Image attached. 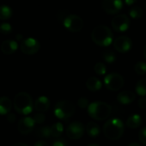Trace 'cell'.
Instances as JSON below:
<instances>
[{
	"instance_id": "b9f144b4",
	"label": "cell",
	"mask_w": 146,
	"mask_h": 146,
	"mask_svg": "<svg viewBox=\"0 0 146 146\" xmlns=\"http://www.w3.org/2000/svg\"><path fill=\"white\" fill-rule=\"evenodd\" d=\"M145 119H146V114H145Z\"/></svg>"
},
{
	"instance_id": "7a4b0ae2",
	"label": "cell",
	"mask_w": 146,
	"mask_h": 146,
	"mask_svg": "<svg viewBox=\"0 0 146 146\" xmlns=\"http://www.w3.org/2000/svg\"><path fill=\"white\" fill-rule=\"evenodd\" d=\"M89 115L96 120H105L112 113V107L104 102H95L88 106Z\"/></svg>"
},
{
	"instance_id": "44dd1931",
	"label": "cell",
	"mask_w": 146,
	"mask_h": 146,
	"mask_svg": "<svg viewBox=\"0 0 146 146\" xmlns=\"http://www.w3.org/2000/svg\"><path fill=\"white\" fill-rule=\"evenodd\" d=\"M50 131H51V136L54 137H58L62 135L64 131V125L60 122L54 123L52 125L50 126Z\"/></svg>"
},
{
	"instance_id": "ba28073f",
	"label": "cell",
	"mask_w": 146,
	"mask_h": 146,
	"mask_svg": "<svg viewBox=\"0 0 146 146\" xmlns=\"http://www.w3.org/2000/svg\"><path fill=\"white\" fill-rule=\"evenodd\" d=\"M85 131L84 124L80 121H73L66 128V135L69 138L76 140L81 138Z\"/></svg>"
},
{
	"instance_id": "4fadbf2b",
	"label": "cell",
	"mask_w": 146,
	"mask_h": 146,
	"mask_svg": "<svg viewBox=\"0 0 146 146\" xmlns=\"http://www.w3.org/2000/svg\"><path fill=\"white\" fill-rule=\"evenodd\" d=\"M35 122L31 117H24L21 119L18 122V131L21 134L27 135L32 132L35 129Z\"/></svg>"
},
{
	"instance_id": "9c48e42d",
	"label": "cell",
	"mask_w": 146,
	"mask_h": 146,
	"mask_svg": "<svg viewBox=\"0 0 146 146\" xmlns=\"http://www.w3.org/2000/svg\"><path fill=\"white\" fill-rule=\"evenodd\" d=\"M130 18L125 14L115 16L112 20V27L116 32H125L130 27Z\"/></svg>"
},
{
	"instance_id": "6da1fadb",
	"label": "cell",
	"mask_w": 146,
	"mask_h": 146,
	"mask_svg": "<svg viewBox=\"0 0 146 146\" xmlns=\"http://www.w3.org/2000/svg\"><path fill=\"white\" fill-rule=\"evenodd\" d=\"M125 131V125L120 119L113 118L108 119L103 125V133L110 140L119 139Z\"/></svg>"
},
{
	"instance_id": "1f68e13d",
	"label": "cell",
	"mask_w": 146,
	"mask_h": 146,
	"mask_svg": "<svg viewBox=\"0 0 146 146\" xmlns=\"http://www.w3.org/2000/svg\"><path fill=\"white\" fill-rule=\"evenodd\" d=\"M89 100L85 97H81L78 99V106L81 108V109H84V108H87L88 106H89Z\"/></svg>"
},
{
	"instance_id": "836d02e7",
	"label": "cell",
	"mask_w": 146,
	"mask_h": 146,
	"mask_svg": "<svg viewBox=\"0 0 146 146\" xmlns=\"http://www.w3.org/2000/svg\"><path fill=\"white\" fill-rule=\"evenodd\" d=\"M138 107L141 109H145L146 108V97L145 96H141L140 99L138 100Z\"/></svg>"
},
{
	"instance_id": "f1b7e54d",
	"label": "cell",
	"mask_w": 146,
	"mask_h": 146,
	"mask_svg": "<svg viewBox=\"0 0 146 146\" xmlns=\"http://www.w3.org/2000/svg\"><path fill=\"white\" fill-rule=\"evenodd\" d=\"M12 31V28L11 26V24H9L8 23H3L1 25H0V33L6 35H10Z\"/></svg>"
},
{
	"instance_id": "30bf717a",
	"label": "cell",
	"mask_w": 146,
	"mask_h": 146,
	"mask_svg": "<svg viewBox=\"0 0 146 146\" xmlns=\"http://www.w3.org/2000/svg\"><path fill=\"white\" fill-rule=\"evenodd\" d=\"M40 42L34 39V38H28L23 40L21 42V51L27 55H33L35 54L40 50Z\"/></svg>"
},
{
	"instance_id": "7402d4cb",
	"label": "cell",
	"mask_w": 146,
	"mask_h": 146,
	"mask_svg": "<svg viewBox=\"0 0 146 146\" xmlns=\"http://www.w3.org/2000/svg\"><path fill=\"white\" fill-rule=\"evenodd\" d=\"M136 93L140 96H146V78L140 79L135 87Z\"/></svg>"
},
{
	"instance_id": "74e56055",
	"label": "cell",
	"mask_w": 146,
	"mask_h": 146,
	"mask_svg": "<svg viewBox=\"0 0 146 146\" xmlns=\"http://www.w3.org/2000/svg\"><path fill=\"white\" fill-rule=\"evenodd\" d=\"M12 146H29V145L26 143H17L13 144Z\"/></svg>"
},
{
	"instance_id": "9a60e30c",
	"label": "cell",
	"mask_w": 146,
	"mask_h": 146,
	"mask_svg": "<svg viewBox=\"0 0 146 146\" xmlns=\"http://www.w3.org/2000/svg\"><path fill=\"white\" fill-rule=\"evenodd\" d=\"M34 108L37 112L44 113L50 108V100L46 96H40L35 100Z\"/></svg>"
},
{
	"instance_id": "8992f818",
	"label": "cell",
	"mask_w": 146,
	"mask_h": 146,
	"mask_svg": "<svg viewBox=\"0 0 146 146\" xmlns=\"http://www.w3.org/2000/svg\"><path fill=\"white\" fill-rule=\"evenodd\" d=\"M104 84L108 90L111 91L119 90L125 84L124 78L118 73H110L104 78Z\"/></svg>"
},
{
	"instance_id": "5b68a950",
	"label": "cell",
	"mask_w": 146,
	"mask_h": 146,
	"mask_svg": "<svg viewBox=\"0 0 146 146\" xmlns=\"http://www.w3.org/2000/svg\"><path fill=\"white\" fill-rule=\"evenodd\" d=\"M75 113V106L67 100L59 101L54 108L55 116L61 120H67Z\"/></svg>"
},
{
	"instance_id": "f546056e",
	"label": "cell",
	"mask_w": 146,
	"mask_h": 146,
	"mask_svg": "<svg viewBox=\"0 0 146 146\" xmlns=\"http://www.w3.org/2000/svg\"><path fill=\"white\" fill-rule=\"evenodd\" d=\"M33 119H34V121L35 122V124H42V123H44L45 120H46V116H45V114H44L43 113L38 112V113H36L34 115Z\"/></svg>"
},
{
	"instance_id": "7bdbcfd3",
	"label": "cell",
	"mask_w": 146,
	"mask_h": 146,
	"mask_svg": "<svg viewBox=\"0 0 146 146\" xmlns=\"http://www.w3.org/2000/svg\"><path fill=\"white\" fill-rule=\"evenodd\" d=\"M145 9H146V5H145Z\"/></svg>"
},
{
	"instance_id": "83f0119b",
	"label": "cell",
	"mask_w": 146,
	"mask_h": 146,
	"mask_svg": "<svg viewBox=\"0 0 146 146\" xmlns=\"http://www.w3.org/2000/svg\"><path fill=\"white\" fill-rule=\"evenodd\" d=\"M94 70L95 72L96 73L97 75H100V76H102L104 75L106 71H107V68H106V65L102 63V62H98L95 64L94 66Z\"/></svg>"
},
{
	"instance_id": "f35d334b",
	"label": "cell",
	"mask_w": 146,
	"mask_h": 146,
	"mask_svg": "<svg viewBox=\"0 0 146 146\" xmlns=\"http://www.w3.org/2000/svg\"><path fill=\"white\" fill-rule=\"evenodd\" d=\"M128 146H141V145L137 143H130Z\"/></svg>"
},
{
	"instance_id": "277c9868",
	"label": "cell",
	"mask_w": 146,
	"mask_h": 146,
	"mask_svg": "<svg viewBox=\"0 0 146 146\" xmlns=\"http://www.w3.org/2000/svg\"><path fill=\"white\" fill-rule=\"evenodd\" d=\"M13 105L15 110L18 113L23 115L29 114L34 108L33 99L30 96V95H29L26 92L18 93L14 98Z\"/></svg>"
},
{
	"instance_id": "8d00e7d4",
	"label": "cell",
	"mask_w": 146,
	"mask_h": 146,
	"mask_svg": "<svg viewBox=\"0 0 146 146\" xmlns=\"http://www.w3.org/2000/svg\"><path fill=\"white\" fill-rule=\"evenodd\" d=\"M125 1V5H134L137 0H124Z\"/></svg>"
},
{
	"instance_id": "484cf974",
	"label": "cell",
	"mask_w": 146,
	"mask_h": 146,
	"mask_svg": "<svg viewBox=\"0 0 146 146\" xmlns=\"http://www.w3.org/2000/svg\"><path fill=\"white\" fill-rule=\"evenodd\" d=\"M134 71L137 75L143 76L146 74V62L144 61H138L134 65Z\"/></svg>"
},
{
	"instance_id": "8fae6325",
	"label": "cell",
	"mask_w": 146,
	"mask_h": 146,
	"mask_svg": "<svg viewBox=\"0 0 146 146\" xmlns=\"http://www.w3.org/2000/svg\"><path fill=\"white\" fill-rule=\"evenodd\" d=\"M102 9L109 15L119 13L123 8L122 0H102Z\"/></svg>"
},
{
	"instance_id": "4316f807",
	"label": "cell",
	"mask_w": 146,
	"mask_h": 146,
	"mask_svg": "<svg viewBox=\"0 0 146 146\" xmlns=\"http://www.w3.org/2000/svg\"><path fill=\"white\" fill-rule=\"evenodd\" d=\"M129 15L133 19H139L143 17V10L139 6H133L129 10Z\"/></svg>"
},
{
	"instance_id": "ab89813d",
	"label": "cell",
	"mask_w": 146,
	"mask_h": 146,
	"mask_svg": "<svg viewBox=\"0 0 146 146\" xmlns=\"http://www.w3.org/2000/svg\"><path fill=\"white\" fill-rule=\"evenodd\" d=\"M143 56H144V58L146 59V45H145V46L143 48Z\"/></svg>"
},
{
	"instance_id": "603a6c76",
	"label": "cell",
	"mask_w": 146,
	"mask_h": 146,
	"mask_svg": "<svg viewBox=\"0 0 146 146\" xmlns=\"http://www.w3.org/2000/svg\"><path fill=\"white\" fill-rule=\"evenodd\" d=\"M35 136L39 138H49L51 137V131L49 126L38 127L35 130Z\"/></svg>"
},
{
	"instance_id": "d4e9b609",
	"label": "cell",
	"mask_w": 146,
	"mask_h": 146,
	"mask_svg": "<svg viewBox=\"0 0 146 146\" xmlns=\"http://www.w3.org/2000/svg\"><path fill=\"white\" fill-rule=\"evenodd\" d=\"M102 57H103V59L105 60V62H107L108 64H113L116 60V54L113 52V51L109 50V49H107L103 52Z\"/></svg>"
},
{
	"instance_id": "ffe728a7",
	"label": "cell",
	"mask_w": 146,
	"mask_h": 146,
	"mask_svg": "<svg viewBox=\"0 0 146 146\" xmlns=\"http://www.w3.org/2000/svg\"><path fill=\"white\" fill-rule=\"evenodd\" d=\"M86 129V131L88 133V135L90 137H96L99 136L100 134V126L96 123V122H89L85 127Z\"/></svg>"
},
{
	"instance_id": "e0dca14e",
	"label": "cell",
	"mask_w": 146,
	"mask_h": 146,
	"mask_svg": "<svg viewBox=\"0 0 146 146\" xmlns=\"http://www.w3.org/2000/svg\"><path fill=\"white\" fill-rule=\"evenodd\" d=\"M12 102L10 98L6 96L0 97V114L6 115L11 111L12 108Z\"/></svg>"
},
{
	"instance_id": "52a82bcc",
	"label": "cell",
	"mask_w": 146,
	"mask_h": 146,
	"mask_svg": "<svg viewBox=\"0 0 146 146\" xmlns=\"http://www.w3.org/2000/svg\"><path fill=\"white\" fill-rule=\"evenodd\" d=\"M64 28L70 32H79L84 28V21L78 15H68L63 21Z\"/></svg>"
},
{
	"instance_id": "3957f363",
	"label": "cell",
	"mask_w": 146,
	"mask_h": 146,
	"mask_svg": "<svg viewBox=\"0 0 146 146\" xmlns=\"http://www.w3.org/2000/svg\"><path fill=\"white\" fill-rule=\"evenodd\" d=\"M113 38L112 30L105 25H99L96 27L91 33V39L93 42L101 46H108L111 45Z\"/></svg>"
},
{
	"instance_id": "d590c367",
	"label": "cell",
	"mask_w": 146,
	"mask_h": 146,
	"mask_svg": "<svg viewBox=\"0 0 146 146\" xmlns=\"http://www.w3.org/2000/svg\"><path fill=\"white\" fill-rule=\"evenodd\" d=\"M34 146H49V144H48L46 142H45V141L40 140V141H37V142L34 144Z\"/></svg>"
},
{
	"instance_id": "d6986e66",
	"label": "cell",
	"mask_w": 146,
	"mask_h": 146,
	"mask_svg": "<svg viewBox=\"0 0 146 146\" xmlns=\"http://www.w3.org/2000/svg\"><path fill=\"white\" fill-rule=\"evenodd\" d=\"M141 124H142V118L137 113L131 115L130 117H128L126 120V125L131 129L137 128L138 126H140Z\"/></svg>"
},
{
	"instance_id": "4dcf8cb0",
	"label": "cell",
	"mask_w": 146,
	"mask_h": 146,
	"mask_svg": "<svg viewBox=\"0 0 146 146\" xmlns=\"http://www.w3.org/2000/svg\"><path fill=\"white\" fill-rule=\"evenodd\" d=\"M138 139L143 144L146 145V126L142 128L139 131V132H138Z\"/></svg>"
},
{
	"instance_id": "7c38bea8",
	"label": "cell",
	"mask_w": 146,
	"mask_h": 146,
	"mask_svg": "<svg viewBox=\"0 0 146 146\" xmlns=\"http://www.w3.org/2000/svg\"><path fill=\"white\" fill-rule=\"evenodd\" d=\"M113 47L121 53L129 52L132 47V41L127 36H119L113 40Z\"/></svg>"
},
{
	"instance_id": "60d3db41",
	"label": "cell",
	"mask_w": 146,
	"mask_h": 146,
	"mask_svg": "<svg viewBox=\"0 0 146 146\" xmlns=\"http://www.w3.org/2000/svg\"><path fill=\"white\" fill-rule=\"evenodd\" d=\"M89 146H100V145L97 144V143H92V144H90Z\"/></svg>"
},
{
	"instance_id": "cb8c5ba5",
	"label": "cell",
	"mask_w": 146,
	"mask_h": 146,
	"mask_svg": "<svg viewBox=\"0 0 146 146\" xmlns=\"http://www.w3.org/2000/svg\"><path fill=\"white\" fill-rule=\"evenodd\" d=\"M12 16V10L11 7L7 5H1L0 6V20H8Z\"/></svg>"
},
{
	"instance_id": "e575fe53",
	"label": "cell",
	"mask_w": 146,
	"mask_h": 146,
	"mask_svg": "<svg viewBox=\"0 0 146 146\" xmlns=\"http://www.w3.org/2000/svg\"><path fill=\"white\" fill-rule=\"evenodd\" d=\"M17 119V117L14 113H7V120L10 122V123H14Z\"/></svg>"
},
{
	"instance_id": "2e32d148",
	"label": "cell",
	"mask_w": 146,
	"mask_h": 146,
	"mask_svg": "<svg viewBox=\"0 0 146 146\" xmlns=\"http://www.w3.org/2000/svg\"><path fill=\"white\" fill-rule=\"evenodd\" d=\"M17 47H18V45L17 41L12 40H7L2 43L1 51L6 55H11L17 50Z\"/></svg>"
},
{
	"instance_id": "5bb4252c",
	"label": "cell",
	"mask_w": 146,
	"mask_h": 146,
	"mask_svg": "<svg viewBox=\"0 0 146 146\" xmlns=\"http://www.w3.org/2000/svg\"><path fill=\"white\" fill-rule=\"evenodd\" d=\"M136 96L131 91H122L117 96V101L123 105H129L135 101Z\"/></svg>"
},
{
	"instance_id": "d6a6232c",
	"label": "cell",
	"mask_w": 146,
	"mask_h": 146,
	"mask_svg": "<svg viewBox=\"0 0 146 146\" xmlns=\"http://www.w3.org/2000/svg\"><path fill=\"white\" fill-rule=\"evenodd\" d=\"M52 146H69V144L64 138H58L52 142Z\"/></svg>"
},
{
	"instance_id": "ac0fdd59",
	"label": "cell",
	"mask_w": 146,
	"mask_h": 146,
	"mask_svg": "<svg viewBox=\"0 0 146 146\" xmlns=\"http://www.w3.org/2000/svg\"><path fill=\"white\" fill-rule=\"evenodd\" d=\"M102 82L95 77L90 78L87 82H86V87L88 88L89 90L92 91V92H96L98 90H100L102 89Z\"/></svg>"
}]
</instances>
